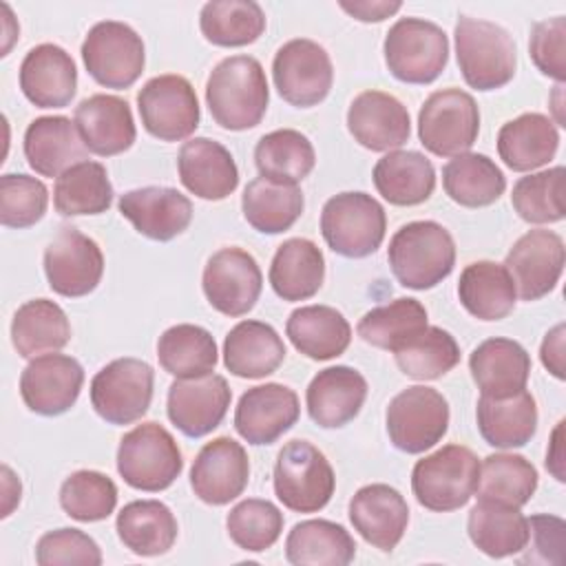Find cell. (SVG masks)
I'll return each mask as SVG.
<instances>
[{"mask_svg": "<svg viewBox=\"0 0 566 566\" xmlns=\"http://www.w3.org/2000/svg\"><path fill=\"white\" fill-rule=\"evenodd\" d=\"M270 88L261 62L252 55L221 60L206 80V104L212 119L226 130H248L261 124Z\"/></svg>", "mask_w": 566, "mask_h": 566, "instance_id": "6da1fadb", "label": "cell"}, {"mask_svg": "<svg viewBox=\"0 0 566 566\" xmlns=\"http://www.w3.org/2000/svg\"><path fill=\"white\" fill-rule=\"evenodd\" d=\"M387 261L402 287L431 290L453 272L455 243L438 221H409L389 239Z\"/></svg>", "mask_w": 566, "mask_h": 566, "instance_id": "7a4b0ae2", "label": "cell"}, {"mask_svg": "<svg viewBox=\"0 0 566 566\" xmlns=\"http://www.w3.org/2000/svg\"><path fill=\"white\" fill-rule=\"evenodd\" d=\"M455 57L464 82L475 91L506 86L517 69L513 35L497 22L460 15L453 29Z\"/></svg>", "mask_w": 566, "mask_h": 566, "instance_id": "3957f363", "label": "cell"}, {"mask_svg": "<svg viewBox=\"0 0 566 566\" xmlns=\"http://www.w3.org/2000/svg\"><path fill=\"white\" fill-rule=\"evenodd\" d=\"M480 460L462 444H444L424 455L411 471V491L420 506L449 513L462 509L478 489Z\"/></svg>", "mask_w": 566, "mask_h": 566, "instance_id": "277c9868", "label": "cell"}, {"mask_svg": "<svg viewBox=\"0 0 566 566\" xmlns=\"http://www.w3.org/2000/svg\"><path fill=\"white\" fill-rule=\"evenodd\" d=\"M181 469L179 444L159 422H142L119 440L117 473L137 491H164L179 478Z\"/></svg>", "mask_w": 566, "mask_h": 566, "instance_id": "5b68a950", "label": "cell"}, {"mask_svg": "<svg viewBox=\"0 0 566 566\" xmlns=\"http://www.w3.org/2000/svg\"><path fill=\"white\" fill-rule=\"evenodd\" d=\"M389 73L405 84H431L449 62V38L429 20H396L382 44Z\"/></svg>", "mask_w": 566, "mask_h": 566, "instance_id": "8992f818", "label": "cell"}, {"mask_svg": "<svg viewBox=\"0 0 566 566\" xmlns=\"http://www.w3.org/2000/svg\"><path fill=\"white\" fill-rule=\"evenodd\" d=\"M387 230L385 208L367 192H340L325 201L321 234L340 256L363 259L374 254Z\"/></svg>", "mask_w": 566, "mask_h": 566, "instance_id": "52a82bcc", "label": "cell"}, {"mask_svg": "<svg viewBox=\"0 0 566 566\" xmlns=\"http://www.w3.org/2000/svg\"><path fill=\"white\" fill-rule=\"evenodd\" d=\"M336 489L329 460L307 440H290L274 462V493L285 509L316 513L327 506Z\"/></svg>", "mask_w": 566, "mask_h": 566, "instance_id": "ba28073f", "label": "cell"}, {"mask_svg": "<svg viewBox=\"0 0 566 566\" xmlns=\"http://www.w3.org/2000/svg\"><path fill=\"white\" fill-rule=\"evenodd\" d=\"M480 133V108L467 91L442 88L431 93L418 113L420 144L438 157L469 153Z\"/></svg>", "mask_w": 566, "mask_h": 566, "instance_id": "9c48e42d", "label": "cell"}, {"mask_svg": "<svg viewBox=\"0 0 566 566\" xmlns=\"http://www.w3.org/2000/svg\"><path fill=\"white\" fill-rule=\"evenodd\" d=\"M80 53L88 75L106 88L133 86L146 64L142 38L133 27L117 20L93 24Z\"/></svg>", "mask_w": 566, "mask_h": 566, "instance_id": "30bf717a", "label": "cell"}, {"mask_svg": "<svg viewBox=\"0 0 566 566\" xmlns=\"http://www.w3.org/2000/svg\"><path fill=\"white\" fill-rule=\"evenodd\" d=\"M385 420L389 440L398 451L422 453L444 438L449 402L433 387L411 385L391 398Z\"/></svg>", "mask_w": 566, "mask_h": 566, "instance_id": "8fae6325", "label": "cell"}, {"mask_svg": "<svg viewBox=\"0 0 566 566\" xmlns=\"http://www.w3.org/2000/svg\"><path fill=\"white\" fill-rule=\"evenodd\" d=\"M155 371L146 360L117 358L104 365L91 380V405L111 424L139 420L153 400Z\"/></svg>", "mask_w": 566, "mask_h": 566, "instance_id": "7c38bea8", "label": "cell"}, {"mask_svg": "<svg viewBox=\"0 0 566 566\" xmlns=\"http://www.w3.org/2000/svg\"><path fill=\"white\" fill-rule=\"evenodd\" d=\"M137 111L146 133L161 142H181L199 126V99L184 75L150 77L137 93Z\"/></svg>", "mask_w": 566, "mask_h": 566, "instance_id": "4fadbf2b", "label": "cell"}, {"mask_svg": "<svg viewBox=\"0 0 566 566\" xmlns=\"http://www.w3.org/2000/svg\"><path fill=\"white\" fill-rule=\"evenodd\" d=\"M272 77L279 95L287 104L310 108L329 95L334 66L329 53L318 42L294 38L274 53Z\"/></svg>", "mask_w": 566, "mask_h": 566, "instance_id": "5bb4252c", "label": "cell"}, {"mask_svg": "<svg viewBox=\"0 0 566 566\" xmlns=\"http://www.w3.org/2000/svg\"><path fill=\"white\" fill-rule=\"evenodd\" d=\"M44 274L55 294L66 298L86 296L102 281L104 254L91 237L64 226L44 248Z\"/></svg>", "mask_w": 566, "mask_h": 566, "instance_id": "9a60e30c", "label": "cell"}, {"mask_svg": "<svg viewBox=\"0 0 566 566\" xmlns=\"http://www.w3.org/2000/svg\"><path fill=\"white\" fill-rule=\"evenodd\" d=\"M201 287L217 312L234 318L248 314L256 305L263 274L248 250L230 245L217 250L206 261Z\"/></svg>", "mask_w": 566, "mask_h": 566, "instance_id": "2e32d148", "label": "cell"}, {"mask_svg": "<svg viewBox=\"0 0 566 566\" xmlns=\"http://www.w3.org/2000/svg\"><path fill=\"white\" fill-rule=\"evenodd\" d=\"M564 241L553 230H528L522 234L504 259L515 292L522 301H537L555 290L564 272Z\"/></svg>", "mask_w": 566, "mask_h": 566, "instance_id": "e0dca14e", "label": "cell"}, {"mask_svg": "<svg viewBox=\"0 0 566 566\" xmlns=\"http://www.w3.org/2000/svg\"><path fill=\"white\" fill-rule=\"evenodd\" d=\"M232 391L219 374L177 378L168 387L166 411L170 422L188 438L208 436L228 413Z\"/></svg>", "mask_w": 566, "mask_h": 566, "instance_id": "ac0fdd59", "label": "cell"}, {"mask_svg": "<svg viewBox=\"0 0 566 566\" xmlns=\"http://www.w3.org/2000/svg\"><path fill=\"white\" fill-rule=\"evenodd\" d=\"M82 385V365L73 356L49 352L31 358L24 367L20 376V396L33 413L60 416L77 402Z\"/></svg>", "mask_w": 566, "mask_h": 566, "instance_id": "d6986e66", "label": "cell"}, {"mask_svg": "<svg viewBox=\"0 0 566 566\" xmlns=\"http://www.w3.org/2000/svg\"><path fill=\"white\" fill-rule=\"evenodd\" d=\"M248 480V453L228 436L206 442L190 469V486L195 495L212 506H223L237 500L245 491Z\"/></svg>", "mask_w": 566, "mask_h": 566, "instance_id": "ffe728a7", "label": "cell"}, {"mask_svg": "<svg viewBox=\"0 0 566 566\" xmlns=\"http://www.w3.org/2000/svg\"><path fill=\"white\" fill-rule=\"evenodd\" d=\"M301 413L298 396L281 382L248 389L234 409V429L248 444H272L290 431Z\"/></svg>", "mask_w": 566, "mask_h": 566, "instance_id": "44dd1931", "label": "cell"}, {"mask_svg": "<svg viewBox=\"0 0 566 566\" xmlns=\"http://www.w3.org/2000/svg\"><path fill=\"white\" fill-rule=\"evenodd\" d=\"M347 128L367 150L389 153L409 139L411 119L398 97L382 91H363L347 108Z\"/></svg>", "mask_w": 566, "mask_h": 566, "instance_id": "7402d4cb", "label": "cell"}, {"mask_svg": "<svg viewBox=\"0 0 566 566\" xmlns=\"http://www.w3.org/2000/svg\"><path fill=\"white\" fill-rule=\"evenodd\" d=\"M119 212L133 228L153 239L170 241L179 237L192 221V203L177 188L144 186L119 197Z\"/></svg>", "mask_w": 566, "mask_h": 566, "instance_id": "603a6c76", "label": "cell"}, {"mask_svg": "<svg viewBox=\"0 0 566 566\" xmlns=\"http://www.w3.org/2000/svg\"><path fill=\"white\" fill-rule=\"evenodd\" d=\"M349 522L358 535L382 553H391L409 524V506L389 484H367L349 500Z\"/></svg>", "mask_w": 566, "mask_h": 566, "instance_id": "cb8c5ba5", "label": "cell"}, {"mask_svg": "<svg viewBox=\"0 0 566 566\" xmlns=\"http://www.w3.org/2000/svg\"><path fill=\"white\" fill-rule=\"evenodd\" d=\"M75 128L88 153L113 157L128 150L137 137L130 106L124 97L95 93L84 97L73 113Z\"/></svg>", "mask_w": 566, "mask_h": 566, "instance_id": "d4e9b609", "label": "cell"}, {"mask_svg": "<svg viewBox=\"0 0 566 566\" xmlns=\"http://www.w3.org/2000/svg\"><path fill=\"white\" fill-rule=\"evenodd\" d=\"M177 170L184 188L206 201H221L239 186L234 157L223 144L210 137L184 142L177 155Z\"/></svg>", "mask_w": 566, "mask_h": 566, "instance_id": "484cf974", "label": "cell"}, {"mask_svg": "<svg viewBox=\"0 0 566 566\" xmlns=\"http://www.w3.org/2000/svg\"><path fill=\"white\" fill-rule=\"evenodd\" d=\"M20 88L38 108H64L77 91L73 57L57 44L33 46L20 64Z\"/></svg>", "mask_w": 566, "mask_h": 566, "instance_id": "4316f807", "label": "cell"}, {"mask_svg": "<svg viewBox=\"0 0 566 566\" xmlns=\"http://www.w3.org/2000/svg\"><path fill=\"white\" fill-rule=\"evenodd\" d=\"M367 398L365 376L347 365L318 371L305 391L307 413L323 429H338L352 422Z\"/></svg>", "mask_w": 566, "mask_h": 566, "instance_id": "83f0119b", "label": "cell"}, {"mask_svg": "<svg viewBox=\"0 0 566 566\" xmlns=\"http://www.w3.org/2000/svg\"><path fill=\"white\" fill-rule=\"evenodd\" d=\"M86 146L64 115L35 117L24 130V157L29 166L42 177H60L71 166L86 161Z\"/></svg>", "mask_w": 566, "mask_h": 566, "instance_id": "f1b7e54d", "label": "cell"}, {"mask_svg": "<svg viewBox=\"0 0 566 566\" xmlns=\"http://www.w3.org/2000/svg\"><path fill=\"white\" fill-rule=\"evenodd\" d=\"M469 369L482 396L506 398L526 389L531 356L517 340L495 336L471 352Z\"/></svg>", "mask_w": 566, "mask_h": 566, "instance_id": "f546056e", "label": "cell"}, {"mask_svg": "<svg viewBox=\"0 0 566 566\" xmlns=\"http://www.w3.org/2000/svg\"><path fill=\"white\" fill-rule=\"evenodd\" d=\"M283 360V338L263 321H241L223 340V365L239 378H265L274 374Z\"/></svg>", "mask_w": 566, "mask_h": 566, "instance_id": "4dcf8cb0", "label": "cell"}, {"mask_svg": "<svg viewBox=\"0 0 566 566\" xmlns=\"http://www.w3.org/2000/svg\"><path fill=\"white\" fill-rule=\"evenodd\" d=\"M559 148V133L551 117L524 113L497 133V155L515 172H531L546 166Z\"/></svg>", "mask_w": 566, "mask_h": 566, "instance_id": "1f68e13d", "label": "cell"}, {"mask_svg": "<svg viewBox=\"0 0 566 566\" xmlns=\"http://www.w3.org/2000/svg\"><path fill=\"white\" fill-rule=\"evenodd\" d=\"M467 531L471 542L489 557H509L522 553L528 542V517L520 506L480 497L469 511Z\"/></svg>", "mask_w": 566, "mask_h": 566, "instance_id": "d6a6232c", "label": "cell"}, {"mask_svg": "<svg viewBox=\"0 0 566 566\" xmlns=\"http://www.w3.org/2000/svg\"><path fill=\"white\" fill-rule=\"evenodd\" d=\"M475 418L480 436L495 449L524 447L537 431V405L526 389L506 398L480 396Z\"/></svg>", "mask_w": 566, "mask_h": 566, "instance_id": "836d02e7", "label": "cell"}, {"mask_svg": "<svg viewBox=\"0 0 566 566\" xmlns=\"http://www.w3.org/2000/svg\"><path fill=\"white\" fill-rule=\"evenodd\" d=\"M325 279L321 248L303 237L283 241L270 263V285L283 301L312 298Z\"/></svg>", "mask_w": 566, "mask_h": 566, "instance_id": "e575fe53", "label": "cell"}, {"mask_svg": "<svg viewBox=\"0 0 566 566\" xmlns=\"http://www.w3.org/2000/svg\"><path fill=\"white\" fill-rule=\"evenodd\" d=\"M378 195L394 206L424 203L436 188L433 164L418 150H389L371 172Z\"/></svg>", "mask_w": 566, "mask_h": 566, "instance_id": "d590c367", "label": "cell"}, {"mask_svg": "<svg viewBox=\"0 0 566 566\" xmlns=\"http://www.w3.org/2000/svg\"><path fill=\"white\" fill-rule=\"evenodd\" d=\"M290 343L312 360H329L340 356L352 340L347 318L329 305H303L294 310L285 323Z\"/></svg>", "mask_w": 566, "mask_h": 566, "instance_id": "8d00e7d4", "label": "cell"}, {"mask_svg": "<svg viewBox=\"0 0 566 566\" xmlns=\"http://www.w3.org/2000/svg\"><path fill=\"white\" fill-rule=\"evenodd\" d=\"M119 542L135 555L155 557L172 548L179 526L172 511L159 500L128 502L115 520Z\"/></svg>", "mask_w": 566, "mask_h": 566, "instance_id": "74e56055", "label": "cell"}, {"mask_svg": "<svg viewBox=\"0 0 566 566\" xmlns=\"http://www.w3.org/2000/svg\"><path fill=\"white\" fill-rule=\"evenodd\" d=\"M458 296L471 316L500 321L513 312L517 292L504 263L473 261L460 274Z\"/></svg>", "mask_w": 566, "mask_h": 566, "instance_id": "f35d334b", "label": "cell"}, {"mask_svg": "<svg viewBox=\"0 0 566 566\" xmlns=\"http://www.w3.org/2000/svg\"><path fill=\"white\" fill-rule=\"evenodd\" d=\"M71 340L66 312L49 298L22 303L11 321V343L22 358H35L62 349Z\"/></svg>", "mask_w": 566, "mask_h": 566, "instance_id": "ab89813d", "label": "cell"}, {"mask_svg": "<svg viewBox=\"0 0 566 566\" xmlns=\"http://www.w3.org/2000/svg\"><path fill=\"white\" fill-rule=\"evenodd\" d=\"M285 557L294 566H347L356 557V542L336 522L305 520L287 533Z\"/></svg>", "mask_w": 566, "mask_h": 566, "instance_id": "60d3db41", "label": "cell"}, {"mask_svg": "<svg viewBox=\"0 0 566 566\" xmlns=\"http://www.w3.org/2000/svg\"><path fill=\"white\" fill-rule=\"evenodd\" d=\"M442 186L451 201L464 208H484L504 195L506 177L491 157L462 153L444 164Z\"/></svg>", "mask_w": 566, "mask_h": 566, "instance_id": "b9f144b4", "label": "cell"}, {"mask_svg": "<svg viewBox=\"0 0 566 566\" xmlns=\"http://www.w3.org/2000/svg\"><path fill=\"white\" fill-rule=\"evenodd\" d=\"M303 208L305 199L296 184H276L265 177H256L241 195L245 221L263 234L290 230L303 214Z\"/></svg>", "mask_w": 566, "mask_h": 566, "instance_id": "7bdbcfd3", "label": "cell"}, {"mask_svg": "<svg viewBox=\"0 0 566 566\" xmlns=\"http://www.w3.org/2000/svg\"><path fill=\"white\" fill-rule=\"evenodd\" d=\"M254 164L259 175L270 181L298 184L314 170L316 153L301 130L279 128L256 142Z\"/></svg>", "mask_w": 566, "mask_h": 566, "instance_id": "ee69618b", "label": "cell"}, {"mask_svg": "<svg viewBox=\"0 0 566 566\" xmlns=\"http://www.w3.org/2000/svg\"><path fill=\"white\" fill-rule=\"evenodd\" d=\"M113 203V184L99 161L86 159L55 179L53 206L62 217L102 214Z\"/></svg>", "mask_w": 566, "mask_h": 566, "instance_id": "f6af8a7d", "label": "cell"}, {"mask_svg": "<svg viewBox=\"0 0 566 566\" xmlns=\"http://www.w3.org/2000/svg\"><path fill=\"white\" fill-rule=\"evenodd\" d=\"M157 358L164 371L175 378L210 374L217 365V343L212 334L192 323L168 327L157 340Z\"/></svg>", "mask_w": 566, "mask_h": 566, "instance_id": "bcb514c9", "label": "cell"}, {"mask_svg": "<svg viewBox=\"0 0 566 566\" xmlns=\"http://www.w3.org/2000/svg\"><path fill=\"white\" fill-rule=\"evenodd\" d=\"M199 29L217 46H245L265 31V13L252 0H212L201 7Z\"/></svg>", "mask_w": 566, "mask_h": 566, "instance_id": "7dc6e473", "label": "cell"}, {"mask_svg": "<svg viewBox=\"0 0 566 566\" xmlns=\"http://www.w3.org/2000/svg\"><path fill=\"white\" fill-rule=\"evenodd\" d=\"M427 327V310L418 298H396L363 314L356 325L358 336L374 347L391 349L407 345Z\"/></svg>", "mask_w": 566, "mask_h": 566, "instance_id": "c3c4849f", "label": "cell"}, {"mask_svg": "<svg viewBox=\"0 0 566 566\" xmlns=\"http://www.w3.org/2000/svg\"><path fill=\"white\" fill-rule=\"evenodd\" d=\"M398 369L413 380H436L460 363L455 338L436 325H427L416 338L394 352Z\"/></svg>", "mask_w": 566, "mask_h": 566, "instance_id": "681fc988", "label": "cell"}, {"mask_svg": "<svg viewBox=\"0 0 566 566\" xmlns=\"http://www.w3.org/2000/svg\"><path fill=\"white\" fill-rule=\"evenodd\" d=\"M537 469L517 453H491L480 464L475 493L513 506H524L537 489Z\"/></svg>", "mask_w": 566, "mask_h": 566, "instance_id": "f907efd6", "label": "cell"}, {"mask_svg": "<svg viewBox=\"0 0 566 566\" xmlns=\"http://www.w3.org/2000/svg\"><path fill=\"white\" fill-rule=\"evenodd\" d=\"M564 166H553L520 177L511 192V203L526 223H555L566 217Z\"/></svg>", "mask_w": 566, "mask_h": 566, "instance_id": "816d5d0a", "label": "cell"}, {"mask_svg": "<svg viewBox=\"0 0 566 566\" xmlns=\"http://www.w3.org/2000/svg\"><path fill=\"white\" fill-rule=\"evenodd\" d=\"M60 506L77 522L106 520L117 506V486L106 473L80 469L62 482Z\"/></svg>", "mask_w": 566, "mask_h": 566, "instance_id": "f5cc1de1", "label": "cell"}, {"mask_svg": "<svg viewBox=\"0 0 566 566\" xmlns=\"http://www.w3.org/2000/svg\"><path fill=\"white\" fill-rule=\"evenodd\" d=\"M226 528L239 548L248 553H261L272 548L281 537L283 513L270 500L248 497L230 509Z\"/></svg>", "mask_w": 566, "mask_h": 566, "instance_id": "db71d44e", "label": "cell"}, {"mask_svg": "<svg viewBox=\"0 0 566 566\" xmlns=\"http://www.w3.org/2000/svg\"><path fill=\"white\" fill-rule=\"evenodd\" d=\"M49 206L46 186L22 172H7L0 177V221L4 228L35 226Z\"/></svg>", "mask_w": 566, "mask_h": 566, "instance_id": "11a10c76", "label": "cell"}, {"mask_svg": "<svg viewBox=\"0 0 566 566\" xmlns=\"http://www.w3.org/2000/svg\"><path fill=\"white\" fill-rule=\"evenodd\" d=\"M35 562L40 566L82 564L99 566L102 551L97 542L80 528H57L44 533L35 544Z\"/></svg>", "mask_w": 566, "mask_h": 566, "instance_id": "9f6ffc18", "label": "cell"}, {"mask_svg": "<svg viewBox=\"0 0 566 566\" xmlns=\"http://www.w3.org/2000/svg\"><path fill=\"white\" fill-rule=\"evenodd\" d=\"M566 18L555 15L533 24L528 40V55L533 64L557 84L566 77Z\"/></svg>", "mask_w": 566, "mask_h": 566, "instance_id": "6f0895ef", "label": "cell"}, {"mask_svg": "<svg viewBox=\"0 0 566 566\" xmlns=\"http://www.w3.org/2000/svg\"><path fill=\"white\" fill-rule=\"evenodd\" d=\"M566 524L557 515L537 513L528 520V542L520 564H564Z\"/></svg>", "mask_w": 566, "mask_h": 566, "instance_id": "680465c9", "label": "cell"}, {"mask_svg": "<svg viewBox=\"0 0 566 566\" xmlns=\"http://www.w3.org/2000/svg\"><path fill=\"white\" fill-rule=\"evenodd\" d=\"M564 336H566V327H564V323H557L551 332H546V336L542 340V347H539L542 365L557 380L566 378V369H564Z\"/></svg>", "mask_w": 566, "mask_h": 566, "instance_id": "91938a15", "label": "cell"}, {"mask_svg": "<svg viewBox=\"0 0 566 566\" xmlns=\"http://www.w3.org/2000/svg\"><path fill=\"white\" fill-rule=\"evenodd\" d=\"M338 7L349 13L352 18L360 22H382L396 11H400L402 2H389V0H340Z\"/></svg>", "mask_w": 566, "mask_h": 566, "instance_id": "94428289", "label": "cell"}, {"mask_svg": "<svg viewBox=\"0 0 566 566\" xmlns=\"http://www.w3.org/2000/svg\"><path fill=\"white\" fill-rule=\"evenodd\" d=\"M562 431H564V420L557 422L553 438H551V447L546 451V469L553 473V478L557 482H564V451H562Z\"/></svg>", "mask_w": 566, "mask_h": 566, "instance_id": "6125c7cd", "label": "cell"}, {"mask_svg": "<svg viewBox=\"0 0 566 566\" xmlns=\"http://www.w3.org/2000/svg\"><path fill=\"white\" fill-rule=\"evenodd\" d=\"M2 489H4V506H2V517L11 515L13 506L20 502V493H22V486H20V480L13 475V471L4 464L2 467Z\"/></svg>", "mask_w": 566, "mask_h": 566, "instance_id": "be15d7a7", "label": "cell"}]
</instances>
